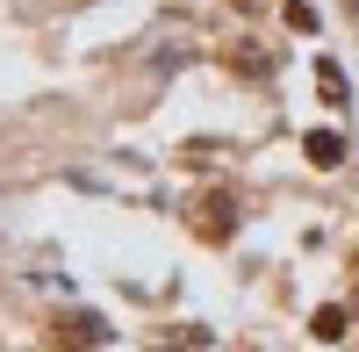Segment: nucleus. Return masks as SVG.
I'll use <instances>...</instances> for the list:
<instances>
[{"instance_id": "2", "label": "nucleus", "mask_w": 359, "mask_h": 352, "mask_svg": "<svg viewBox=\"0 0 359 352\" xmlns=\"http://www.w3.org/2000/svg\"><path fill=\"white\" fill-rule=\"evenodd\" d=\"M316 338H345V309H316Z\"/></svg>"}, {"instance_id": "1", "label": "nucleus", "mask_w": 359, "mask_h": 352, "mask_svg": "<svg viewBox=\"0 0 359 352\" xmlns=\"http://www.w3.org/2000/svg\"><path fill=\"white\" fill-rule=\"evenodd\" d=\"M345 158V137L338 130H309V165H338Z\"/></svg>"}]
</instances>
